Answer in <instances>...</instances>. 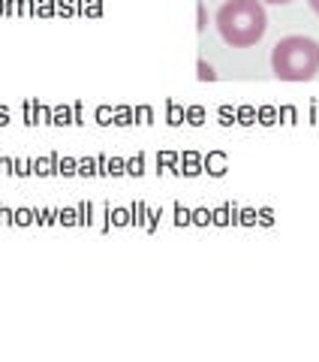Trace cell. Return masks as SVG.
<instances>
[{
    "label": "cell",
    "mask_w": 319,
    "mask_h": 362,
    "mask_svg": "<svg viewBox=\"0 0 319 362\" xmlns=\"http://www.w3.org/2000/svg\"><path fill=\"white\" fill-rule=\"evenodd\" d=\"M214 21H217L223 42L232 49H250L268 30V16L262 0H226Z\"/></svg>",
    "instance_id": "cell-1"
},
{
    "label": "cell",
    "mask_w": 319,
    "mask_h": 362,
    "mask_svg": "<svg viewBox=\"0 0 319 362\" xmlns=\"http://www.w3.org/2000/svg\"><path fill=\"white\" fill-rule=\"evenodd\" d=\"M271 70L280 82H311L319 73V42L311 37H283L271 49Z\"/></svg>",
    "instance_id": "cell-2"
},
{
    "label": "cell",
    "mask_w": 319,
    "mask_h": 362,
    "mask_svg": "<svg viewBox=\"0 0 319 362\" xmlns=\"http://www.w3.org/2000/svg\"><path fill=\"white\" fill-rule=\"evenodd\" d=\"M199 76H202V78H214L211 66H208V64H199Z\"/></svg>",
    "instance_id": "cell-3"
},
{
    "label": "cell",
    "mask_w": 319,
    "mask_h": 362,
    "mask_svg": "<svg viewBox=\"0 0 319 362\" xmlns=\"http://www.w3.org/2000/svg\"><path fill=\"white\" fill-rule=\"evenodd\" d=\"M262 4H275V6H287V4H292V0H262Z\"/></svg>",
    "instance_id": "cell-4"
},
{
    "label": "cell",
    "mask_w": 319,
    "mask_h": 362,
    "mask_svg": "<svg viewBox=\"0 0 319 362\" xmlns=\"http://www.w3.org/2000/svg\"><path fill=\"white\" fill-rule=\"evenodd\" d=\"M307 6H311V9H313V13L319 16V0H307Z\"/></svg>",
    "instance_id": "cell-5"
}]
</instances>
